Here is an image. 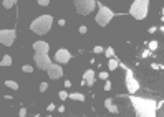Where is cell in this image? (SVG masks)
Returning a JSON list of instances; mask_svg holds the SVG:
<instances>
[{"instance_id":"1","label":"cell","mask_w":164,"mask_h":117,"mask_svg":"<svg viewBox=\"0 0 164 117\" xmlns=\"http://www.w3.org/2000/svg\"><path fill=\"white\" fill-rule=\"evenodd\" d=\"M130 101L136 110L138 117H156V101L153 99H144V97H136L130 96Z\"/></svg>"},{"instance_id":"2","label":"cell","mask_w":164,"mask_h":117,"mask_svg":"<svg viewBox=\"0 0 164 117\" xmlns=\"http://www.w3.org/2000/svg\"><path fill=\"white\" fill-rule=\"evenodd\" d=\"M51 25H53V17L51 15H42L37 20H33L30 23V30L37 35H45L50 32Z\"/></svg>"},{"instance_id":"3","label":"cell","mask_w":164,"mask_h":117,"mask_svg":"<svg viewBox=\"0 0 164 117\" xmlns=\"http://www.w3.org/2000/svg\"><path fill=\"white\" fill-rule=\"evenodd\" d=\"M148 10H149V0H134L130 8V15H133L136 20H143L148 17Z\"/></svg>"},{"instance_id":"4","label":"cell","mask_w":164,"mask_h":117,"mask_svg":"<svg viewBox=\"0 0 164 117\" xmlns=\"http://www.w3.org/2000/svg\"><path fill=\"white\" fill-rule=\"evenodd\" d=\"M113 17H114V12L108 8V7H104V5L99 3L98 5V13H96V23L99 27H106L108 23L113 20Z\"/></svg>"},{"instance_id":"5","label":"cell","mask_w":164,"mask_h":117,"mask_svg":"<svg viewBox=\"0 0 164 117\" xmlns=\"http://www.w3.org/2000/svg\"><path fill=\"white\" fill-rule=\"evenodd\" d=\"M73 3H75V8H77V12L80 15H90L93 8L96 7V0H73Z\"/></svg>"},{"instance_id":"6","label":"cell","mask_w":164,"mask_h":117,"mask_svg":"<svg viewBox=\"0 0 164 117\" xmlns=\"http://www.w3.org/2000/svg\"><path fill=\"white\" fill-rule=\"evenodd\" d=\"M33 60H35V64L40 68V69H48L50 68V64H51V60H50V56H48V51H35V55H33Z\"/></svg>"},{"instance_id":"7","label":"cell","mask_w":164,"mask_h":117,"mask_svg":"<svg viewBox=\"0 0 164 117\" xmlns=\"http://www.w3.org/2000/svg\"><path fill=\"white\" fill-rule=\"evenodd\" d=\"M124 81H126V89L130 94H134V92L139 89V83H138V79L134 78L131 69H126V79Z\"/></svg>"},{"instance_id":"8","label":"cell","mask_w":164,"mask_h":117,"mask_svg":"<svg viewBox=\"0 0 164 117\" xmlns=\"http://www.w3.org/2000/svg\"><path fill=\"white\" fill-rule=\"evenodd\" d=\"M17 40V32L15 30H0V43L5 46H12Z\"/></svg>"},{"instance_id":"9","label":"cell","mask_w":164,"mask_h":117,"mask_svg":"<svg viewBox=\"0 0 164 117\" xmlns=\"http://www.w3.org/2000/svg\"><path fill=\"white\" fill-rule=\"evenodd\" d=\"M71 53H70L68 50H65V48H60L55 53V61L58 63V64H66L70 60H71Z\"/></svg>"},{"instance_id":"10","label":"cell","mask_w":164,"mask_h":117,"mask_svg":"<svg viewBox=\"0 0 164 117\" xmlns=\"http://www.w3.org/2000/svg\"><path fill=\"white\" fill-rule=\"evenodd\" d=\"M46 71H48L50 79H60L61 76H63V68H61L58 63H56V64L51 63V64H50V68L46 69Z\"/></svg>"},{"instance_id":"11","label":"cell","mask_w":164,"mask_h":117,"mask_svg":"<svg viewBox=\"0 0 164 117\" xmlns=\"http://www.w3.org/2000/svg\"><path fill=\"white\" fill-rule=\"evenodd\" d=\"M83 79L86 81V84L88 86H93L95 84V81H96V74L93 69H86V71L83 73Z\"/></svg>"},{"instance_id":"12","label":"cell","mask_w":164,"mask_h":117,"mask_svg":"<svg viewBox=\"0 0 164 117\" xmlns=\"http://www.w3.org/2000/svg\"><path fill=\"white\" fill-rule=\"evenodd\" d=\"M104 107H106L109 112H113V114L118 112V107H116L114 104H113V99H106V101H104Z\"/></svg>"},{"instance_id":"13","label":"cell","mask_w":164,"mask_h":117,"mask_svg":"<svg viewBox=\"0 0 164 117\" xmlns=\"http://www.w3.org/2000/svg\"><path fill=\"white\" fill-rule=\"evenodd\" d=\"M68 97L73 99V101H80V102L85 101V96L81 94V92H71V94H68Z\"/></svg>"},{"instance_id":"14","label":"cell","mask_w":164,"mask_h":117,"mask_svg":"<svg viewBox=\"0 0 164 117\" xmlns=\"http://www.w3.org/2000/svg\"><path fill=\"white\" fill-rule=\"evenodd\" d=\"M119 66V61L116 60V58H109V63H108V68H109V71H114L116 68Z\"/></svg>"},{"instance_id":"15","label":"cell","mask_w":164,"mask_h":117,"mask_svg":"<svg viewBox=\"0 0 164 117\" xmlns=\"http://www.w3.org/2000/svg\"><path fill=\"white\" fill-rule=\"evenodd\" d=\"M12 64V58L8 56V55H5L3 58H2V61H0V66L2 68H7V66H10Z\"/></svg>"},{"instance_id":"16","label":"cell","mask_w":164,"mask_h":117,"mask_svg":"<svg viewBox=\"0 0 164 117\" xmlns=\"http://www.w3.org/2000/svg\"><path fill=\"white\" fill-rule=\"evenodd\" d=\"M5 86L10 87V89H13V91L19 89V83H17V81H12V79H7V81H5Z\"/></svg>"},{"instance_id":"17","label":"cell","mask_w":164,"mask_h":117,"mask_svg":"<svg viewBox=\"0 0 164 117\" xmlns=\"http://www.w3.org/2000/svg\"><path fill=\"white\" fill-rule=\"evenodd\" d=\"M103 53L106 55L108 58H114V50L111 48V46H108V48H104V50H103Z\"/></svg>"},{"instance_id":"18","label":"cell","mask_w":164,"mask_h":117,"mask_svg":"<svg viewBox=\"0 0 164 117\" xmlns=\"http://www.w3.org/2000/svg\"><path fill=\"white\" fill-rule=\"evenodd\" d=\"M17 2H19V0H3V7L5 8H12Z\"/></svg>"},{"instance_id":"19","label":"cell","mask_w":164,"mask_h":117,"mask_svg":"<svg viewBox=\"0 0 164 117\" xmlns=\"http://www.w3.org/2000/svg\"><path fill=\"white\" fill-rule=\"evenodd\" d=\"M22 71L23 73H33V66H30V64H25V66H22Z\"/></svg>"},{"instance_id":"20","label":"cell","mask_w":164,"mask_h":117,"mask_svg":"<svg viewBox=\"0 0 164 117\" xmlns=\"http://www.w3.org/2000/svg\"><path fill=\"white\" fill-rule=\"evenodd\" d=\"M157 46H159V45H157V41H156V40H153V41H149V51H154V50H157Z\"/></svg>"},{"instance_id":"21","label":"cell","mask_w":164,"mask_h":117,"mask_svg":"<svg viewBox=\"0 0 164 117\" xmlns=\"http://www.w3.org/2000/svg\"><path fill=\"white\" fill-rule=\"evenodd\" d=\"M58 96H60V99H61V101H66L68 92H66V91H60V92H58Z\"/></svg>"},{"instance_id":"22","label":"cell","mask_w":164,"mask_h":117,"mask_svg":"<svg viewBox=\"0 0 164 117\" xmlns=\"http://www.w3.org/2000/svg\"><path fill=\"white\" fill-rule=\"evenodd\" d=\"M37 2H38L40 7H46V5L50 3V0H37Z\"/></svg>"},{"instance_id":"23","label":"cell","mask_w":164,"mask_h":117,"mask_svg":"<svg viewBox=\"0 0 164 117\" xmlns=\"http://www.w3.org/2000/svg\"><path fill=\"white\" fill-rule=\"evenodd\" d=\"M98 76H99V79H103V81H106V79H109V78H108V73H104V71H101V73H99Z\"/></svg>"},{"instance_id":"24","label":"cell","mask_w":164,"mask_h":117,"mask_svg":"<svg viewBox=\"0 0 164 117\" xmlns=\"http://www.w3.org/2000/svg\"><path fill=\"white\" fill-rule=\"evenodd\" d=\"M46 89H48V84H46V83H42V84H40V92H45Z\"/></svg>"},{"instance_id":"25","label":"cell","mask_w":164,"mask_h":117,"mask_svg":"<svg viewBox=\"0 0 164 117\" xmlns=\"http://www.w3.org/2000/svg\"><path fill=\"white\" fill-rule=\"evenodd\" d=\"M111 89V83H109V79L104 81V91H109Z\"/></svg>"},{"instance_id":"26","label":"cell","mask_w":164,"mask_h":117,"mask_svg":"<svg viewBox=\"0 0 164 117\" xmlns=\"http://www.w3.org/2000/svg\"><path fill=\"white\" fill-rule=\"evenodd\" d=\"M103 46H95V48H93V51H95V53H103Z\"/></svg>"},{"instance_id":"27","label":"cell","mask_w":164,"mask_h":117,"mask_svg":"<svg viewBox=\"0 0 164 117\" xmlns=\"http://www.w3.org/2000/svg\"><path fill=\"white\" fill-rule=\"evenodd\" d=\"M19 115H20V117H25V115H27V107H22L20 112H19Z\"/></svg>"},{"instance_id":"28","label":"cell","mask_w":164,"mask_h":117,"mask_svg":"<svg viewBox=\"0 0 164 117\" xmlns=\"http://www.w3.org/2000/svg\"><path fill=\"white\" fill-rule=\"evenodd\" d=\"M86 32H88V28H86L85 25H81V27H80V33H81V35H85Z\"/></svg>"},{"instance_id":"29","label":"cell","mask_w":164,"mask_h":117,"mask_svg":"<svg viewBox=\"0 0 164 117\" xmlns=\"http://www.w3.org/2000/svg\"><path fill=\"white\" fill-rule=\"evenodd\" d=\"M46 109H48V112H51V110H55V109H56V106H55V104H50V106L46 107Z\"/></svg>"},{"instance_id":"30","label":"cell","mask_w":164,"mask_h":117,"mask_svg":"<svg viewBox=\"0 0 164 117\" xmlns=\"http://www.w3.org/2000/svg\"><path fill=\"white\" fill-rule=\"evenodd\" d=\"M149 53H151V51H149V50H146L144 53H143V58H148V56H149Z\"/></svg>"},{"instance_id":"31","label":"cell","mask_w":164,"mask_h":117,"mask_svg":"<svg viewBox=\"0 0 164 117\" xmlns=\"http://www.w3.org/2000/svg\"><path fill=\"white\" fill-rule=\"evenodd\" d=\"M153 68H154V69H161L162 66H161V64H156V63H154V64H153Z\"/></svg>"},{"instance_id":"32","label":"cell","mask_w":164,"mask_h":117,"mask_svg":"<svg viewBox=\"0 0 164 117\" xmlns=\"http://www.w3.org/2000/svg\"><path fill=\"white\" fill-rule=\"evenodd\" d=\"M58 112H65V106H60V107H58Z\"/></svg>"},{"instance_id":"33","label":"cell","mask_w":164,"mask_h":117,"mask_svg":"<svg viewBox=\"0 0 164 117\" xmlns=\"http://www.w3.org/2000/svg\"><path fill=\"white\" fill-rule=\"evenodd\" d=\"M65 86L70 87V86H71V81H68V79H66V81H65Z\"/></svg>"}]
</instances>
